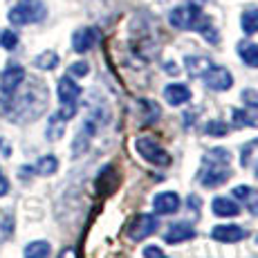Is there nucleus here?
<instances>
[{"mask_svg": "<svg viewBox=\"0 0 258 258\" xmlns=\"http://www.w3.org/2000/svg\"><path fill=\"white\" fill-rule=\"evenodd\" d=\"M231 153L227 148H211L205 157H202V168L198 173V180L205 188H216L225 184L231 177Z\"/></svg>", "mask_w": 258, "mask_h": 258, "instance_id": "obj_1", "label": "nucleus"}, {"mask_svg": "<svg viewBox=\"0 0 258 258\" xmlns=\"http://www.w3.org/2000/svg\"><path fill=\"white\" fill-rule=\"evenodd\" d=\"M168 23L175 29H193V32H200L207 41L218 43V32L213 29V25L209 18L202 14V9L198 5H180L168 14Z\"/></svg>", "mask_w": 258, "mask_h": 258, "instance_id": "obj_2", "label": "nucleus"}, {"mask_svg": "<svg viewBox=\"0 0 258 258\" xmlns=\"http://www.w3.org/2000/svg\"><path fill=\"white\" fill-rule=\"evenodd\" d=\"M47 16V7L41 0H21L18 5H14L9 9L7 18L14 25H32V23H41Z\"/></svg>", "mask_w": 258, "mask_h": 258, "instance_id": "obj_3", "label": "nucleus"}, {"mask_svg": "<svg viewBox=\"0 0 258 258\" xmlns=\"http://www.w3.org/2000/svg\"><path fill=\"white\" fill-rule=\"evenodd\" d=\"M135 151L153 166H168L171 164V160H173V157L168 155V151L162 146L160 142H155L153 137H146V135L135 140Z\"/></svg>", "mask_w": 258, "mask_h": 258, "instance_id": "obj_4", "label": "nucleus"}, {"mask_svg": "<svg viewBox=\"0 0 258 258\" xmlns=\"http://www.w3.org/2000/svg\"><path fill=\"white\" fill-rule=\"evenodd\" d=\"M81 97V88H79V83H74L72 77H63L61 81H58V101H61V110H58V115L63 119H72L77 115V99Z\"/></svg>", "mask_w": 258, "mask_h": 258, "instance_id": "obj_5", "label": "nucleus"}, {"mask_svg": "<svg viewBox=\"0 0 258 258\" xmlns=\"http://www.w3.org/2000/svg\"><path fill=\"white\" fill-rule=\"evenodd\" d=\"M157 227H160V220H157L155 213H137V216L128 222L126 231H128V238H131V240L140 242L144 238L155 234Z\"/></svg>", "mask_w": 258, "mask_h": 258, "instance_id": "obj_6", "label": "nucleus"}, {"mask_svg": "<svg viewBox=\"0 0 258 258\" xmlns=\"http://www.w3.org/2000/svg\"><path fill=\"white\" fill-rule=\"evenodd\" d=\"M202 79H205V86L216 92L229 90V88L234 86V74L227 70V68H220V66H211L209 70L202 74Z\"/></svg>", "mask_w": 258, "mask_h": 258, "instance_id": "obj_7", "label": "nucleus"}, {"mask_svg": "<svg viewBox=\"0 0 258 258\" xmlns=\"http://www.w3.org/2000/svg\"><path fill=\"white\" fill-rule=\"evenodd\" d=\"M101 34H99L97 27H81L72 34V49L77 54H83V52H90V49L99 43Z\"/></svg>", "mask_w": 258, "mask_h": 258, "instance_id": "obj_8", "label": "nucleus"}, {"mask_svg": "<svg viewBox=\"0 0 258 258\" xmlns=\"http://www.w3.org/2000/svg\"><path fill=\"white\" fill-rule=\"evenodd\" d=\"M211 238L216 242H225V245H231V242H240L247 238V229L240 225H216L211 229Z\"/></svg>", "mask_w": 258, "mask_h": 258, "instance_id": "obj_9", "label": "nucleus"}, {"mask_svg": "<svg viewBox=\"0 0 258 258\" xmlns=\"http://www.w3.org/2000/svg\"><path fill=\"white\" fill-rule=\"evenodd\" d=\"M182 200L175 191H162L153 198V209H155V216H168V213H175L180 209Z\"/></svg>", "mask_w": 258, "mask_h": 258, "instance_id": "obj_10", "label": "nucleus"}, {"mask_svg": "<svg viewBox=\"0 0 258 258\" xmlns=\"http://www.w3.org/2000/svg\"><path fill=\"white\" fill-rule=\"evenodd\" d=\"M25 81V70L21 66H16V63H12L9 68H5L3 77H0V90H3V94H14L18 90V86Z\"/></svg>", "mask_w": 258, "mask_h": 258, "instance_id": "obj_11", "label": "nucleus"}, {"mask_svg": "<svg viewBox=\"0 0 258 258\" xmlns=\"http://www.w3.org/2000/svg\"><path fill=\"white\" fill-rule=\"evenodd\" d=\"M196 238V229L186 222H175V225L168 227V231L164 234V242L166 245H180V242L193 240Z\"/></svg>", "mask_w": 258, "mask_h": 258, "instance_id": "obj_12", "label": "nucleus"}, {"mask_svg": "<svg viewBox=\"0 0 258 258\" xmlns=\"http://www.w3.org/2000/svg\"><path fill=\"white\" fill-rule=\"evenodd\" d=\"M164 99L171 106H184L186 101H191V90L184 83H168L164 88Z\"/></svg>", "mask_w": 258, "mask_h": 258, "instance_id": "obj_13", "label": "nucleus"}, {"mask_svg": "<svg viewBox=\"0 0 258 258\" xmlns=\"http://www.w3.org/2000/svg\"><path fill=\"white\" fill-rule=\"evenodd\" d=\"M211 211L216 213L218 218H236L238 213H240V207H238V202H234L231 198H213L211 202Z\"/></svg>", "mask_w": 258, "mask_h": 258, "instance_id": "obj_14", "label": "nucleus"}, {"mask_svg": "<svg viewBox=\"0 0 258 258\" xmlns=\"http://www.w3.org/2000/svg\"><path fill=\"white\" fill-rule=\"evenodd\" d=\"M238 54H240V58L245 61V66L258 68V45L256 43H249V41L240 43V45H238Z\"/></svg>", "mask_w": 258, "mask_h": 258, "instance_id": "obj_15", "label": "nucleus"}, {"mask_svg": "<svg viewBox=\"0 0 258 258\" xmlns=\"http://www.w3.org/2000/svg\"><path fill=\"white\" fill-rule=\"evenodd\" d=\"M211 68V61L205 56H188L186 58V70L191 77H202Z\"/></svg>", "mask_w": 258, "mask_h": 258, "instance_id": "obj_16", "label": "nucleus"}, {"mask_svg": "<svg viewBox=\"0 0 258 258\" xmlns=\"http://www.w3.org/2000/svg\"><path fill=\"white\" fill-rule=\"evenodd\" d=\"M52 247L47 240H34L25 247V258H47Z\"/></svg>", "mask_w": 258, "mask_h": 258, "instance_id": "obj_17", "label": "nucleus"}, {"mask_svg": "<svg viewBox=\"0 0 258 258\" xmlns=\"http://www.w3.org/2000/svg\"><path fill=\"white\" fill-rule=\"evenodd\" d=\"M240 27L245 34H256L258 32V9H247L240 16Z\"/></svg>", "mask_w": 258, "mask_h": 258, "instance_id": "obj_18", "label": "nucleus"}, {"mask_svg": "<svg viewBox=\"0 0 258 258\" xmlns=\"http://www.w3.org/2000/svg\"><path fill=\"white\" fill-rule=\"evenodd\" d=\"M34 66L38 68V70H54V68L58 66V54L56 52H43V54H38L36 58H34Z\"/></svg>", "mask_w": 258, "mask_h": 258, "instance_id": "obj_19", "label": "nucleus"}, {"mask_svg": "<svg viewBox=\"0 0 258 258\" xmlns=\"http://www.w3.org/2000/svg\"><path fill=\"white\" fill-rule=\"evenodd\" d=\"M58 171V160L54 155H43L36 162V173L38 175H54Z\"/></svg>", "mask_w": 258, "mask_h": 258, "instance_id": "obj_20", "label": "nucleus"}, {"mask_svg": "<svg viewBox=\"0 0 258 258\" xmlns=\"http://www.w3.org/2000/svg\"><path fill=\"white\" fill-rule=\"evenodd\" d=\"M66 119H63L61 115H52V119H49V126H47V137L49 140H58V137L63 135V131H66Z\"/></svg>", "mask_w": 258, "mask_h": 258, "instance_id": "obj_21", "label": "nucleus"}, {"mask_svg": "<svg viewBox=\"0 0 258 258\" xmlns=\"http://www.w3.org/2000/svg\"><path fill=\"white\" fill-rule=\"evenodd\" d=\"M205 133L209 137H225L227 133H229V126H227L222 119H209L205 126Z\"/></svg>", "mask_w": 258, "mask_h": 258, "instance_id": "obj_22", "label": "nucleus"}, {"mask_svg": "<svg viewBox=\"0 0 258 258\" xmlns=\"http://www.w3.org/2000/svg\"><path fill=\"white\" fill-rule=\"evenodd\" d=\"M231 117H234V123L238 128H242V126H247V128H254V126H258V121L251 115H247L245 110H238V108H234L231 110Z\"/></svg>", "mask_w": 258, "mask_h": 258, "instance_id": "obj_23", "label": "nucleus"}, {"mask_svg": "<svg viewBox=\"0 0 258 258\" xmlns=\"http://www.w3.org/2000/svg\"><path fill=\"white\" fill-rule=\"evenodd\" d=\"M16 45H18L16 32H12V29H5V32L0 34V47H5V49H16Z\"/></svg>", "mask_w": 258, "mask_h": 258, "instance_id": "obj_24", "label": "nucleus"}, {"mask_svg": "<svg viewBox=\"0 0 258 258\" xmlns=\"http://www.w3.org/2000/svg\"><path fill=\"white\" fill-rule=\"evenodd\" d=\"M254 196H256V191H254V188H251V186L240 184V186H236V188H234V198H236V200L251 202V200H254Z\"/></svg>", "mask_w": 258, "mask_h": 258, "instance_id": "obj_25", "label": "nucleus"}, {"mask_svg": "<svg viewBox=\"0 0 258 258\" xmlns=\"http://www.w3.org/2000/svg\"><path fill=\"white\" fill-rule=\"evenodd\" d=\"M242 101H245V106L254 108V110H258V90H242Z\"/></svg>", "mask_w": 258, "mask_h": 258, "instance_id": "obj_26", "label": "nucleus"}, {"mask_svg": "<svg viewBox=\"0 0 258 258\" xmlns=\"http://www.w3.org/2000/svg\"><path fill=\"white\" fill-rule=\"evenodd\" d=\"M90 72V66L86 61H79V63H72L70 66V77H86Z\"/></svg>", "mask_w": 258, "mask_h": 258, "instance_id": "obj_27", "label": "nucleus"}, {"mask_svg": "<svg viewBox=\"0 0 258 258\" xmlns=\"http://www.w3.org/2000/svg\"><path fill=\"white\" fill-rule=\"evenodd\" d=\"M144 258H166L164 256V251H162V247H157V245H148V247H144Z\"/></svg>", "mask_w": 258, "mask_h": 258, "instance_id": "obj_28", "label": "nucleus"}, {"mask_svg": "<svg viewBox=\"0 0 258 258\" xmlns=\"http://www.w3.org/2000/svg\"><path fill=\"white\" fill-rule=\"evenodd\" d=\"M7 191H9V182H7V177L3 175V171H0V198L7 196Z\"/></svg>", "mask_w": 258, "mask_h": 258, "instance_id": "obj_29", "label": "nucleus"}, {"mask_svg": "<svg viewBox=\"0 0 258 258\" xmlns=\"http://www.w3.org/2000/svg\"><path fill=\"white\" fill-rule=\"evenodd\" d=\"M58 258H77V249H74V247H68V249L61 251V256Z\"/></svg>", "mask_w": 258, "mask_h": 258, "instance_id": "obj_30", "label": "nucleus"}, {"mask_svg": "<svg viewBox=\"0 0 258 258\" xmlns=\"http://www.w3.org/2000/svg\"><path fill=\"white\" fill-rule=\"evenodd\" d=\"M249 211L254 213V216H258V200L256 202H249Z\"/></svg>", "mask_w": 258, "mask_h": 258, "instance_id": "obj_31", "label": "nucleus"}, {"mask_svg": "<svg viewBox=\"0 0 258 258\" xmlns=\"http://www.w3.org/2000/svg\"><path fill=\"white\" fill-rule=\"evenodd\" d=\"M254 166H256V175H258V162H256V164H254Z\"/></svg>", "mask_w": 258, "mask_h": 258, "instance_id": "obj_32", "label": "nucleus"}, {"mask_svg": "<svg viewBox=\"0 0 258 258\" xmlns=\"http://www.w3.org/2000/svg\"><path fill=\"white\" fill-rule=\"evenodd\" d=\"M256 242H258V236H256Z\"/></svg>", "mask_w": 258, "mask_h": 258, "instance_id": "obj_33", "label": "nucleus"}]
</instances>
